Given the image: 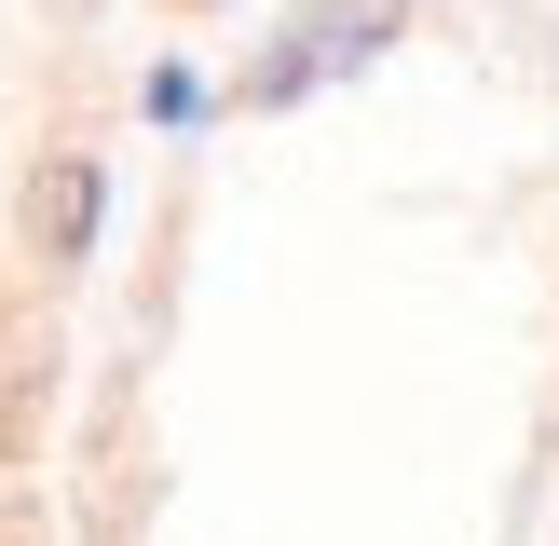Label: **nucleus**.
I'll return each mask as SVG.
<instances>
[{
	"mask_svg": "<svg viewBox=\"0 0 559 546\" xmlns=\"http://www.w3.org/2000/svg\"><path fill=\"white\" fill-rule=\"evenodd\" d=\"M96 246V164L55 151L41 178H27V260H82Z\"/></svg>",
	"mask_w": 559,
	"mask_h": 546,
	"instance_id": "nucleus-1",
	"label": "nucleus"
},
{
	"mask_svg": "<svg viewBox=\"0 0 559 546\" xmlns=\"http://www.w3.org/2000/svg\"><path fill=\"white\" fill-rule=\"evenodd\" d=\"M41 369H55V342L27 314H0V451L27 437V410H41Z\"/></svg>",
	"mask_w": 559,
	"mask_h": 546,
	"instance_id": "nucleus-2",
	"label": "nucleus"
}]
</instances>
